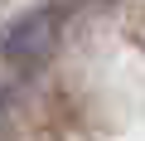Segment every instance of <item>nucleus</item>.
Returning <instances> with one entry per match:
<instances>
[{"mask_svg": "<svg viewBox=\"0 0 145 141\" xmlns=\"http://www.w3.org/2000/svg\"><path fill=\"white\" fill-rule=\"evenodd\" d=\"M58 29H63L58 10H29V15H20L5 34H0V54L15 68H34V63H44L58 49Z\"/></svg>", "mask_w": 145, "mask_h": 141, "instance_id": "obj_1", "label": "nucleus"}]
</instances>
